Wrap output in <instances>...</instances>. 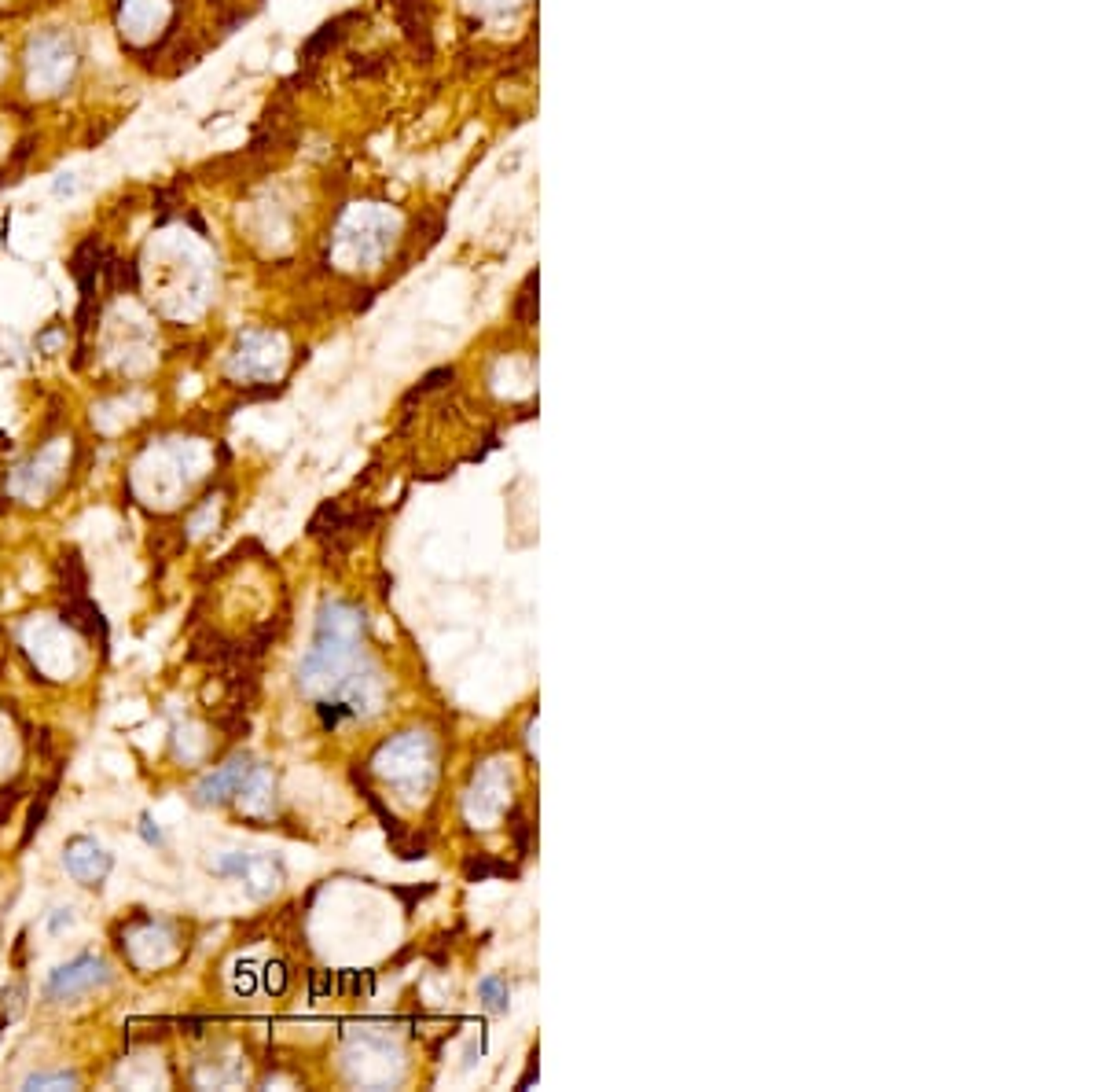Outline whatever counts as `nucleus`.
<instances>
[{"mask_svg":"<svg viewBox=\"0 0 1102 1092\" xmlns=\"http://www.w3.org/2000/svg\"><path fill=\"white\" fill-rule=\"evenodd\" d=\"M0 449H11V438H8V434H0Z\"/></svg>","mask_w":1102,"mask_h":1092,"instance_id":"obj_15","label":"nucleus"},{"mask_svg":"<svg viewBox=\"0 0 1102 1092\" xmlns=\"http://www.w3.org/2000/svg\"><path fill=\"white\" fill-rule=\"evenodd\" d=\"M78 1074H30L26 1088H74Z\"/></svg>","mask_w":1102,"mask_h":1092,"instance_id":"obj_10","label":"nucleus"},{"mask_svg":"<svg viewBox=\"0 0 1102 1092\" xmlns=\"http://www.w3.org/2000/svg\"><path fill=\"white\" fill-rule=\"evenodd\" d=\"M74 923V916H71V908H56V916H52V930L59 934L63 927H71Z\"/></svg>","mask_w":1102,"mask_h":1092,"instance_id":"obj_13","label":"nucleus"},{"mask_svg":"<svg viewBox=\"0 0 1102 1092\" xmlns=\"http://www.w3.org/2000/svg\"><path fill=\"white\" fill-rule=\"evenodd\" d=\"M511 835H514L519 854H529V824H526V817L519 810H511Z\"/></svg>","mask_w":1102,"mask_h":1092,"instance_id":"obj_11","label":"nucleus"},{"mask_svg":"<svg viewBox=\"0 0 1102 1092\" xmlns=\"http://www.w3.org/2000/svg\"><path fill=\"white\" fill-rule=\"evenodd\" d=\"M214 872L217 876H239L246 883V894L251 898H268L283 879L280 864L265 861V857H243V854H229L224 861H217Z\"/></svg>","mask_w":1102,"mask_h":1092,"instance_id":"obj_2","label":"nucleus"},{"mask_svg":"<svg viewBox=\"0 0 1102 1092\" xmlns=\"http://www.w3.org/2000/svg\"><path fill=\"white\" fill-rule=\"evenodd\" d=\"M103 983H110L107 964L85 953V956H78V960H71V964H63V968L52 971L49 986H44V997H49V1000H71L78 993H88V990L103 986Z\"/></svg>","mask_w":1102,"mask_h":1092,"instance_id":"obj_1","label":"nucleus"},{"mask_svg":"<svg viewBox=\"0 0 1102 1092\" xmlns=\"http://www.w3.org/2000/svg\"><path fill=\"white\" fill-rule=\"evenodd\" d=\"M431 890H434L431 883H426V886H419V890H401V886H397V894H401L404 901H409V905H412V901H419V898H426V894H431Z\"/></svg>","mask_w":1102,"mask_h":1092,"instance_id":"obj_14","label":"nucleus"},{"mask_svg":"<svg viewBox=\"0 0 1102 1092\" xmlns=\"http://www.w3.org/2000/svg\"><path fill=\"white\" fill-rule=\"evenodd\" d=\"M463 872H467V879H485V876H514V868L507 861H492V857L478 854V857L467 861Z\"/></svg>","mask_w":1102,"mask_h":1092,"instance_id":"obj_7","label":"nucleus"},{"mask_svg":"<svg viewBox=\"0 0 1102 1092\" xmlns=\"http://www.w3.org/2000/svg\"><path fill=\"white\" fill-rule=\"evenodd\" d=\"M140 835H144V842H147V846H166V839H162V832H159V828H154V820H151L147 813L140 817Z\"/></svg>","mask_w":1102,"mask_h":1092,"instance_id":"obj_12","label":"nucleus"},{"mask_svg":"<svg viewBox=\"0 0 1102 1092\" xmlns=\"http://www.w3.org/2000/svg\"><path fill=\"white\" fill-rule=\"evenodd\" d=\"M478 993L489 1005V1012H507V983H504V978H482Z\"/></svg>","mask_w":1102,"mask_h":1092,"instance_id":"obj_9","label":"nucleus"},{"mask_svg":"<svg viewBox=\"0 0 1102 1092\" xmlns=\"http://www.w3.org/2000/svg\"><path fill=\"white\" fill-rule=\"evenodd\" d=\"M59 621L85 636H100V644H107V618L88 596H66V604L59 607Z\"/></svg>","mask_w":1102,"mask_h":1092,"instance_id":"obj_5","label":"nucleus"},{"mask_svg":"<svg viewBox=\"0 0 1102 1092\" xmlns=\"http://www.w3.org/2000/svg\"><path fill=\"white\" fill-rule=\"evenodd\" d=\"M110 864L115 861H110V854L96 839L78 835V839L66 842V872H71L81 886H100L110 872Z\"/></svg>","mask_w":1102,"mask_h":1092,"instance_id":"obj_3","label":"nucleus"},{"mask_svg":"<svg viewBox=\"0 0 1102 1092\" xmlns=\"http://www.w3.org/2000/svg\"><path fill=\"white\" fill-rule=\"evenodd\" d=\"M254 772V762L246 754H236L229 765H221L217 772H210L202 784L195 787V802L199 806H221V802H229L232 795H239V787L246 784V776Z\"/></svg>","mask_w":1102,"mask_h":1092,"instance_id":"obj_4","label":"nucleus"},{"mask_svg":"<svg viewBox=\"0 0 1102 1092\" xmlns=\"http://www.w3.org/2000/svg\"><path fill=\"white\" fill-rule=\"evenodd\" d=\"M59 585H63L66 596H85L88 574H85V563H81L78 548H66V552H63V560H59Z\"/></svg>","mask_w":1102,"mask_h":1092,"instance_id":"obj_6","label":"nucleus"},{"mask_svg":"<svg viewBox=\"0 0 1102 1092\" xmlns=\"http://www.w3.org/2000/svg\"><path fill=\"white\" fill-rule=\"evenodd\" d=\"M52 791H56V779H52V784H49V787H44V791L37 795V802H34V806H30V817H26V832H22V846H26V842H30V839L37 835V828H41V824H44V813H49V802H52Z\"/></svg>","mask_w":1102,"mask_h":1092,"instance_id":"obj_8","label":"nucleus"}]
</instances>
